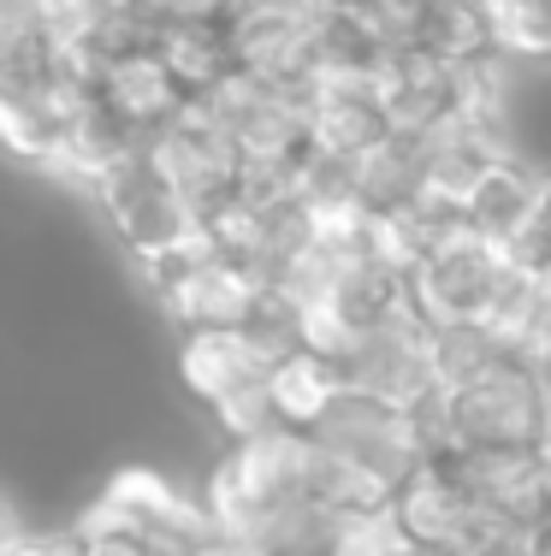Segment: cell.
<instances>
[{"label": "cell", "instance_id": "cell-18", "mask_svg": "<svg viewBox=\"0 0 551 556\" xmlns=\"http://www.w3.org/2000/svg\"><path fill=\"white\" fill-rule=\"evenodd\" d=\"M427 355H433V374H439L444 391H456L468 379L492 374L498 362H510L487 320H427Z\"/></svg>", "mask_w": 551, "mask_h": 556}, {"label": "cell", "instance_id": "cell-21", "mask_svg": "<svg viewBox=\"0 0 551 556\" xmlns=\"http://www.w3.org/2000/svg\"><path fill=\"white\" fill-rule=\"evenodd\" d=\"M137 12L149 30H166V24H190V18H226V7L220 0H137Z\"/></svg>", "mask_w": 551, "mask_h": 556}, {"label": "cell", "instance_id": "cell-15", "mask_svg": "<svg viewBox=\"0 0 551 556\" xmlns=\"http://www.w3.org/2000/svg\"><path fill=\"white\" fill-rule=\"evenodd\" d=\"M267 391H273V408H279L285 427L309 432L350 386H345V374H338L333 355H321V350H309V343H303V350H291L285 362H273Z\"/></svg>", "mask_w": 551, "mask_h": 556}, {"label": "cell", "instance_id": "cell-19", "mask_svg": "<svg viewBox=\"0 0 551 556\" xmlns=\"http://www.w3.org/2000/svg\"><path fill=\"white\" fill-rule=\"evenodd\" d=\"M379 137H391V118H386L379 101H367V96H321L314 101L309 149H326V154L356 161V154L374 149Z\"/></svg>", "mask_w": 551, "mask_h": 556}, {"label": "cell", "instance_id": "cell-24", "mask_svg": "<svg viewBox=\"0 0 551 556\" xmlns=\"http://www.w3.org/2000/svg\"><path fill=\"white\" fill-rule=\"evenodd\" d=\"M84 556H154V551H142L137 539H113V545H84Z\"/></svg>", "mask_w": 551, "mask_h": 556}, {"label": "cell", "instance_id": "cell-12", "mask_svg": "<svg viewBox=\"0 0 551 556\" xmlns=\"http://www.w3.org/2000/svg\"><path fill=\"white\" fill-rule=\"evenodd\" d=\"M96 96L108 101L125 125H137L142 137L161 130V125H173L178 113H190V96H184V84L173 77V65L161 60L154 42L113 54L108 65H101V77H96Z\"/></svg>", "mask_w": 551, "mask_h": 556}, {"label": "cell", "instance_id": "cell-4", "mask_svg": "<svg viewBox=\"0 0 551 556\" xmlns=\"http://www.w3.org/2000/svg\"><path fill=\"white\" fill-rule=\"evenodd\" d=\"M456 456L492 444H546L551 432V379L522 362H498L492 374L451 391Z\"/></svg>", "mask_w": 551, "mask_h": 556}, {"label": "cell", "instance_id": "cell-22", "mask_svg": "<svg viewBox=\"0 0 551 556\" xmlns=\"http://www.w3.org/2000/svg\"><path fill=\"white\" fill-rule=\"evenodd\" d=\"M24 30H42L36 0H0V42H12V36H24Z\"/></svg>", "mask_w": 551, "mask_h": 556}, {"label": "cell", "instance_id": "cell-10", "mask_svg": "<svg viewBox=\"0 0 551 556\" xmlns=\"http://www.w3.org/2000/svg\"><path fill=\"white\" fill-rule=\"evenodd\" d=\"M231 30V60L249 77H267V84H309L314 65H321V24L291 18L279 7H255L226 18Z\"/></svg>", "mask_w": 551, "mask_h": 556}, {"label": "cell", "instance_id": "cell-7", "mask_svg": "<svg viewBox=\"0 0 551 556\" xmlns=\"http://www.w3.org/2000/svg\"><path fill=\"white\" fill-rule=\"evenodd\" d=\"M338 374H345V386L362 391V396L415 408L433 386H439L433 355H427V314L403 308L398 320L362 326V332L350 338V350L338 355Z\"/></svg>", "mask_w": 551, "mask_h": 556}, {"label": "cell", "instance_id": "cell-28", "mask_svg": "<svg viewBox=\"0 0 551 556\" xmlns=\"http://www.w3.org/2000/svg\"><path fill=\"white\" fill-rule=\"evenodd\" d=\"M345 7H356V0H345Z\"/></svg>", "mask_w": 551, "mask_h": 556}, {"label": "cell", "instance_id": "cell-11", "mask_svg": "<svg viewBox=\"0 0 551 556\" xmlns=\"http://www.w3.org/2000/svg\"><path fill=\"white\" fill-rule=\"evenodd\" d=\"M391 509H398V527L410 533L415 551L451 556L456 545H463V533L475 527L480 503H475V492H468L463 480H456L451 462H422V468L398 485Z\"/></svg>", "mask_w": 551, "mask_h": 556}, {"label": "cell", "instance_id": "cell-2", "mask_svg": "<svg viewBox=\"0 0 551 556\" xmlns=\"http://www.w3.org/2000/svg\"><path fill=\"white\" fill-rule=\"evenodd\" d=\"M196 113L214 118L243 161H297V154L309 149L314 89L231 72V77H220L208 96H196Z\"/></svg>", "mask_w": 551, "mask_h": 556}, {"label": "cell", "instance_id": "cell-5", "mask_svg": "<svg viewBox=\"0 0 551 556\" xmlns=\"http://www.w3.org/2000/svg\"><path fill=\"white\" fill-rule=\"evenodd\" d=\"M142 154H149L154 178H161L173 195H184L202 219H214L220 207L238 195L243 154L231 149V137L214 125V118L196 113V101H190V113L173 118V125L149 130V137H142Z\"/></svg>", "mask_w": 551, "mask_h": 556}, {"label": "cell", "instance_id": "cell-9", "mask_svg": "<svg viewBox=\"0 0 551 556\" xmlns=\"http://www.w3.org/2000/svg\"><path fill=\"white\" fill-rule=\"evenodd\" d=\"M273 374L261 343L243 326H208V332H178V386L196 408H220L226 396Z\"/></svg>", "mask_w": 551, "mask_h": 556}, {"label": "cell", "instance_id": "cell-6", "mask_svg": "<svg viewBox=\"0 0 551 556\" xmlns=\"http://www.w3.org/2000/svg\"><path fill=\"white\" fill-rule=\"evenodd\" d=\"M84 202L96 207V219L113 231V243L125 249V261L154 255V249L178 243L184 231L202 225V214H196L184 195H173L161 178H154V166H149V154H142V149L130 154V161L113 166L108 178L84 195Z\"/></svg>", "mask_w": 551, "mask_h": 556}, {"label": "cell", "instance_id": "cell-16", "mask_svg": "<svg viewBox=\"0 0 551 556\" xmlns=\"http://www.w3.org/2000/svg\"><path fill=\"white\" fill-rule=\"evenodd\" d=\"M154 48H161V60L173 65V77L184 84V96H190V101L208 96L220 77L238 72V60H231V30H226V18L166 24V30H154Z\"/></svg>", "mask_w": 551, "mask_h": 556}, {"label": "cell", "instance_id": "cell-3", "mask_svg": "<svg viewBox=\"0 0 551 556\" xmlns=\"http://www.w3.org/2000/svg\"><path fill=\"white\" fill-rule=\"evenodd\" d=\"M309 439L321 450H333V456H345L350 468H367L374 480H386L391 497H398V485L410 480L422 462H433L410 408L379 403V396H362V391L338 396V403L309 427Z\"/></svg>", "mask_w": 551, "mask_h": 556}, {"label": "cell", "instance_id": "cell-14", "mask_svg": "<svg viewBox=\"0 0 551 556\" xmlns=\"http://www.w3.org/2000/svg\"><path fill=\"white\" fill-rule=\"evenodd\" d=\"M540 190H546V161H534L528 149H510L475 178V190L463 195V219L475 225L480 237L492 243H516L522 225L534 219L540 207Z\"/></svg>", "mask_w": 551, "mask_h": 556}, {"label": "cell", "instance_id": "cell-13", "mask_svg": "<svg viewBox=\"0 0 551 556\" xmlns=\"http://www.w3.org/2000/svg\"><path fill=\"white\" fill-rule=\"evenodd\" d=\"M267 285H261L249 267L238 261H214L196 278H184L173 296L154 302V314L166 320V332H208V326H249V314L261 308Z\"/></svg>", "mask_w": 551, "mask_h": 556}, {"label": "cell", "instance_id": "cell-26", "mask_svg": "<svg viewBox=\"0 0 551 556\" xmlns=\"http://www.w3.org/2000/svg\"><path fill=\"white\" fill-rule=\"evenodd\" d=\"M226 7V18H238V12H255V7H267V0H220Z\"/></svg>", "mask_w": 551, "mask_h": 556}, {"label": "cell", "instance_id": "cell-29", "mask_svg": "<svg viewBox=\"0 0 551 556\" xmlns=\"http://www.w3.org/2000/svg\"><path fill=\"white\" fill-rule=\"evenodd\" d=\"M546 556H551V545H546Z\"/></svg>", "mask_w": 551, "mask_h": 556}, {"label": "cell", "instance_id": "cell-23", "mask_svg": "<svg viewBox=\"0 0 551 556\" xmlns=\"http://www.w3.org/2000/svg\"><path fill=\"white\" fill-rule=\"evenodd\" d=\"M267 7H279V12H291V18H309V24H326L345 0H267Z\"/></svg>", "mask_w": 551, "mask_h": 556}, {"label": "cell", "instance_id": "cell-17", "mask_svg": "<svg viewBox=\"0 0 551 556\" xmlns=\"http://www.w3.org/2000/svg\"><path fill=\"white\" fill-rule=\"evenodd\" d=\"M356 195L367 214H391V207H410L422 195V154L415 137H379L374 149L356 154Z\"/></svg>", "mask_w": 551, "mask_h": 556}, {"label": "cell", "instance_id": "cell-8", "mask_svg": "<svg viewBox=\"0 0 551 556\" xmlns=\"http://www.w3.org/2000/svg\"><path fill=\"white\" fill-rule=\"evenodd\" d=\"M451 468H456V480L475 492V503L551 533V462H546L540 444L463 450V456H451Z\"/></svg>", "mask_w": 551, "mask_h": 556}, {"label": "cell", "instance_id": "cell-20", "mask_svg": "<svg viewBox=\"0 0 551 556\" xmlns=\"http://www.w3.org/2000/svg\"><path fill=\"white\" fill-rule=\"evenodd\" d=\"M338 556H415V545H410V533L398 527V509H391V503H379V509L345 515Z\"/></svg>", "mask_w": 551, "mask_h": 556}, {"label": "cell", "instance_id": "cell-27", "mask_svg": "<svg viewBox=\"0 0 551 556\" xmlns=\"http://www.w3.org/2000/svg\"><path fill=\"white\" fill-rule=\"evenodd\" d=\"M108 7H113V12H130V7H137V0H108Z\"/></svg>", "mask_w": 551, "mask_h": 556}, {"label": "cell", "instance_id": "cell-1", "mask_svg": "<svg viewBox=\"0 0 551 556\" xmlns=\"http://www.w3.org/2000/svg\"><path fill=\"white\" fill-rule=\"evenodd\" d=\"M528 285H534V273L510 255V243H492V237H480L463 219L427 255V267L415 273V308L427 320H492Z\"/></svg>", "mask_w": 551, "mask_h": 556}, {"label": "cell", "instance_id": "cell-25", "mask_svg": "<svg viewBox=\"0 0 551 556\" xmlns=\"http://www.w3.org/2000/svg\"><path fill=\"white\" fill-rule=\"evenodd\" d=\"M12 533H18V521H12V509L0 503V556H7V545H12Z\"/></svg>", "mask_w": 551, "mask_h": 556}]
</instances>
